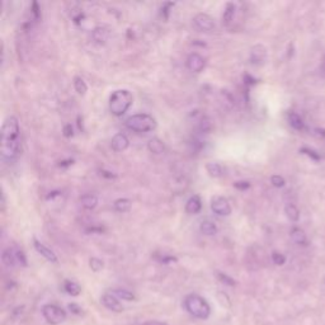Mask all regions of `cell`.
<instances>
[{"label": "cell", "instance_id": "29", "mask_svg": "<svg viewBox=\"0 0 325 325\" xmlns=\"http://www.w3.org/2000/svg\"><path fill=\"white\" fill-rule=\"evenodd\" d=\"M103 262L99 258H90L89 259V267L92 268V271L94 272H99L103 270Z\"/></svg>", "mask_w": 325, "mask_h": 325}, {"label": "cell", "instance_id": "21", "mask_svg": "<svg viewBox=\"0 0 325 325\" xmlns=\"http://www.w3.org/2000/svg\"><path fill=\"white\" fill-rule=\"evenodd\" d=\"M287 118H288V123L291 124V127H292V128L297 129V131H300V129L304 128V121H302V118L297 113H295V112H291V113H288Z\"/></svg>", "mask_w": 325, "mask_h": 325}, {"label": "cell", "instance_id": "20", "mask_svg": "<svg viewBox=\"0 0 325 325\" xmlns=\"http://www.w3.org/2000/svg\"><path fill=\"white\" fill-rule=\"evenodd\" d=\"M236 7L234 6V3H227L226 7H225L224 14H222V23L224 24H230L233 22L234 16H235Z\"/></svg>", "mask_w": 325, "mask_h": 325}, {"label": "cell", "instance_id": "18", "mask_svg": "<svg viewBox=\"0 0 325 325\" xmlns=\"http://www.w3.org/2000/svg\"><path fill=\"white\" fill-rule=\"evenodd\" d=\"M148 149L153 154H163L165 150V145L163 143V140H160L159 138H153L149 140Z\"/></svg>", "mask_w": 325, "mask_h": 325}, {"label": "cell", "instance_id": "9", "mask_svg": "<svg viewBox=\"0 0 325 325\" xmlns=\"http://www.w3.org/2000/svg\"><path fill=\"white\" fill-rule=\"evenodd\" d=\"M102 304L104 305V307H107L108 310L113 312H122L123 311V306L119 302L118 297L114 296L113 294H104L101 299Z\"/></svg>", "mask_w": 325, "mask_h": 325}, {"label": "cell", "instance_id": "38", "mask_svg": "<svg viewBox=\"0 0 325 325\" xmlns=\"http://www.w3.org/2000/svg\"><path fill=\"white\" fill-rule=\"evenodd\" d=\"M69 309L72 310L74 314H82V309H80V306H78L77 304H70Z\"/></svg>", "mask_w": 325, "mask_h": 325}, {"label": "cell", "instance_id": "5", "mask_svg": "<svg viewBox=\"0 0 325 325\" xmlns=\"http://www.w3.org/2000/svg\"><path fill=\"white\" fill-rule=\"evenodd\" d=\"M42 315L46 321L51 325H60L61 322L65 321L68 317V314L65 310L53 304L45 305V306L42 307Z\"/></svg>", "mask_w": 325, "mask_h": 325}, {"label": "cell", "instance_id": "25", "mask_svg": "<svg viewBox=\"0 0 325 325\" xmlns=\"http://www.w3.org/2000/svg\"><path fill=\"white\" fill-rule=\"evenodd\" d=\"M285 212H286V215H287V217L291 220V221H294V222L299 221V219H300V211H299V209H297V207L295 206L294 204L286 205Z\"/></svg>", "mask_w": 325, "mask_h": 325}, {"label": "cell", "instance_id": "23", "mask_svg": "<svg viewBox=\"0 0 325 325\" xmlns=\"http://www.w3.org/2000/svg\"><path fill=\"white\" fill-rule=\"evenodd\" d=\"M206 170L210 177L214 178H219L224 174V168H222L219 163H207Z\"/></svg>", "mask_w": 325, "mask_h": 325}, {"label": "cell", "instance_id": "31", "mask_svg": "<svg viewBox=\"0 0 325 325\" xmlns=\"http://www.w3.org/2000/svg\"><path fill=\"white\" fill-rule=\"evenodd\" d=\"M173 7H174V3H170V2L163 4V7H161V16L164 17L165 19L169 18L170 11H172Z\"/></svg>", "mask_w": 325, "mask_h": 325}, {"label": "cell", "instance_id": "8", "mask_svg": "<svg viewBox=\"0 0 325 325\" xmlns=\"http://www.w3.org/2000/svg\"><path fill=\"white\" fill-rule=\"evenodd\" d=\"M206 67V60L202 55L193 52L187 58V68L192 73H201Z\"/></svg>", "mask_w": 325, "mask_h": 325}, {"label": "cell", "instance_id": "26", "mask_svg": "<svg viewBox=\"0 0 325 325\" xmlns=\"http://www.w3.org/2000/svg\"><path fill=\"white\" fill-rule=\"evenodd\" d=\"M113 295L116 297H118V299L124 300V301H133V300H135V295L133 292H129L127 290H122V288L113 290Z\"/></svg>", "mask_w": 325, "mask_h": 325}, {"label": "cell", "instance_id": "24", "mask_svg": "<svg viewBox=\"0 0 325 325\" xmlns=\"http://www.w3.org/2000/svg\"><path fill=\"white\" fill-rule=\"evenodd\" d=\"M131 206H133V202L128 199H118L113 204L114 210L118 212H128L131 210Z\"/></svg>", "mask_w": 325, "mask_h": 325}, {"label": "cell", "instance_id": "35", "mask_svg": "<svg viewBox=\"0 0 325 325\" xmlns=\"http://www.w3.org/2000/svg\"><path fill=\"white\" fill-rule=\"evenodd\" d=\"M234 187L238 188V189H240V190H244V189H248V188L250 187V183L249 182H236V183H234Z\"/></svg>", "mask_w": 325, "mask_h": 325}, {"label": "cell", "instance_id": "42", "mask_svg": "<svg viewBox=\"0 0 325 325\" xmlns=\"http://www.w3.org/2000/svg\"><path fill=\"white\" fill-rule=\"evenodd\" d=\"M4 210H6V194L2 193V211H4Z\"/></svg>", "mask_w": 325, "mask_h": 325}, {"label": "cell", "instance_id": "14", "mask_svg": "<svg viewBox=\"0 0 325 325\" xmlns=\"http://www.w3.org/2000/svg\"><path fill=\"white\" fill-rule=\"evenodd\" d=\"M202 210V201L200 196H192L185 204V212L189 215H196L199 214Z\"/></svg>", "mask_w": 325, "mask_h": 325}, {"label": "cell", "instance_id": "37", "mask_svg": "<svg viewBox=\"0 0 325 325\" xmlns=\"http://www.w3.org/2000/svg\"><path fill=\"white\" fill-rule=\"evenodd\" d=\"M201 129L202 131H205V133L211 129V122H210L207 118H204L201 121Z\"/></svg>", "mask_w": 325, "mask_h": 325}, {"label": "cell", "instance_id": "28", "mask_svg": "<svg viewBox=\"0 0 325 325\" xmlns=\"http://www.w3.org/2000/svg\"><path fill=\"white\" fill-rule=\"evenodd\" d=\"M14 251H16V259H17V265L21 266V267H27V256L26 254L23 253V250L18 248H14Z\"/></svg>", "mask_w": 325, "mask_h": 325}, {"label": "cell", "instance_id": "13", "mask_svg": "<svg viewBox=\"0 0 325 325\" xmlns=\"http://www.w3.org/2000/svg\"><path fill=\"white\" fill-rule=\"evenodd\" d=\"M92 38L95 43L103 45V43H106L109 38V29L104 26L95 27L92 32Z\"/></svg>", "mask_w": 325, "mask_h": 325}, {"label": "cell", "instance_id": "27", "mask_svg": "<svg viewBox=\"0 0 325 325\" xmlns=\"http://www.w3.org/2000/svg\"><path fill=\"white\" fill-rule=\"evenodd\" d=\"M73 83H74V88H75V90L78 92V94L84 95L85 93L88 92V85H87V83L84 82V79H83V78L75 77L74 82Z\"/></svg>", "mask_w": 325, "mask_h": 325}, {"label": "cell", "instance_id": "36", "mask_svg": "<svg viewBox=\"0 0 325 325\" xmlns=\"http://www.w3.org/2000/svg\"><path fill=\"white\" fill-rule=\"evenodd\" d=\"M63 135L67 136V138H72L74 135V129H73L72 124H67V126L63 127Z\"/></svg>", "mask_w": 325, "mask_h": 325}, {"label": "cell", "instance_id": "19", "mask_svg": "<svg viewBox=\"0 0 325 325\" xmlns=\"http://www.w3.org/2000/svg\"><path fill=\"white\" fill-rule=\"evenodd\" d=\"M80 204L85 210H94L98 205V199L94 194H84L80 197Z\"/></svg>", "mask_w": 325, "mask_h": 325}, {"label": "cell", "instance_id": "15", "mask_svg": "<svg viewBox=\"0 0 325 325\" xmlns=\"http://www.w3.org/2000/svg\"><path fill=\"white\" fill-rule=\"evenodd\" d=\"M2 261H3V263L8 268L16 267L17 259H16V251H14V248L4 249L3 253H2Z\"/></svg>", "mask_w": 325, "mask_h": 325}, {"label": "cell", "instance_id": "11", "mask_svg": "<svg viewBox=\"0 0 325 325\" xmlns=\"http://www.w3.org/2000/svg\"><path fill=\"white\" fill-rule=\"evenodd\" d=\"M33 245H35L36 250H37L46 261H48V262L51 263H57V256H56V254L53 253L50 248H47L45 244H42L41 241H38L37 239H35V240H33Z\"/></svg>", "mask_w": 325, "mask_h": 325}, {"label": "cell", "instance_id": "1", "mask_svg": "<svg viewBox=\"0 0 325 325\" xmlns=\"http://www.w3.org/2000/svg\"><path fill=\"white\" fill-rule=\"evenodd\" d=\"M19 121L16 116L7 117L2 126V138H0V153L6 161H14L21 153V141H19Z\"/></svg>", "mask_w": 325, "mask_h": 325}, {"label": "cell", "instance_id": "6", "mask_svg": "<svg viewBox=\"0 0 325 325\" xmlns=\"http://www.w3.org/2000/svg\"><path fill=\"white\" fill-rule=\"evenodd\" d=\"M211 210L219 216H229L231 214L230 202L227 201L225 197L216 196L211 201Z\"/></svg>", "mask_w": 325, "mask_h": 325}, {"label": "cell", "instance_id": "39", "mask_svg": "<svg viewBox=\"0 0 325 325\" xmlns=\"http://www.w3.org/2000/svg\"><path fill=\"white\" fill-rule=\"evenodd\" d=\"M143 325H167V324L163 321H159V320H149V321L144 322Z\"/></svg>", "mask_w": 325, "mask_h": 325}, {"label": "cell", "instance_id": "16", "mask_svg": "<svg viewBox=\"0 0 325 325\" xmlns=\"http://www.w3.org/2000/svg\"><path fill=\"white\" fill-rule=\"evenodd\" d=\"M290 235H291V239H292L296 244H299V245H306L307 236L302 229H300V227H292Z\"/></svg>", "mask_w": 325, "mask_h": 325}, {"label": "cell", "instance_id": "40", "mask_svg": "<svg viewBox=\"0 0 325 325\" xmlns=\"http://www.w3.org/2000/svg\"><path fill=\"white\" fill-rule=\"evenodd\" d=\"M73 164H74V160H63V161H60L58 167H69V165H73Z\"/></svg>", "mask_w": 325, "mask_h": 325}, {"label": "cell", "instance_id": "4", "mask_svg": "<svg viewBox=\"0 0 325 325\" xmlns=\"http://www.w3.org/2000/svg\"><path fill=\"white\" fill-rule=\"evenodd\" d=\"M126 126L135 133H150L156 128L158 123L153 116L148 113H138L126 119Z\"/></svg>", "mask_w": 325, "mask_h": 325}, {"label": "cell", "instance_id": "34", "mask_svg": "<svg viewBox=\"0 0 325 325\" xmlns=\"http://www.w3.org/2000/svg\"><path fill=\"white\" fill-rule=\"evenodd\" d=\"M217 276H219L220 280H221L222 282L226 283V285H229V286H234V285H235V282H234L233 278L227 277V276L224 275V273H219V275H217Z\"/></svg>", "mask_w": 325, "mask_h": 325}, {"label": "cell", "instance_id": "41", "mask_svg": "<svg viewBox=\"0 0 325 325\" xmlns=\"http://www.w3.org/2000/svg\"><path fill=\"white\" fill-rule=\"evenodd\" d=\"M101 175H103V177H106V178H109V179H112V178H116V175L112 174L111 172H107V170H101Z\"/></svg>", "mask_w": 325, "mask_h": 325}, {"label": "cell", "instance_id": "12", "mask_svg": "<svg viewBox=\"0 0 325 325\" xmlns=\"http://www.w3.org/2000/svg\"><path fill=\"white\" fill-rule=\"evenodd\" d=\"M111 146L116 153H121V151H124L129 146V140L124 134H116V135L112 138Z\"/></svg>", "mask_w": 325, "mask_h": 325}, {"label": "cell", "instance_id": "43", "mask_svg": "<svg viewBox=\"0 0 325 325\" xmlns=\"http://www.w3.org/2000/svg\"><path fill=\"white\" fill-rule=\"evenodd\" d=\"M322 72L325 73V58H324V65H322Z\"/></svg>", "mask_w": 325, "mask_h": 325}, {"label": "cell", "instance_id": "3", "mask_svg": "<svg viewBox=\"0 0 325 325\" xmlns=\"http://www.w3.org/2000/svg\"><path fill=\"white\" fill-rule=\"evenodd\" d=\"M134 97L131 92L127 89H118L112 93L109 98V111L113 116L119 117L126 113L128 108L133 106Z\"/></svg>", "mask_w": 325, "mask_h": 325}, {"label": "cell", "instance_id": "10", "mask_svg": "<svg viewBox=\"0 0 325 325\" xmlns=\"http://www.w3.org/2000/svg\"><path fill=\"white\" fill-rule=\"evenodd\" d=\"M267 60V50L265 46L256 45L250 51V61L254 65H263Z\"/></svg>", "mask_w": 325, "mask_h": 325}, {"label": "cell", "instance_id": "32", "mask_svg": "<svg viewBox=\"0 0 325 325\" xmlns=\"http://www.w3.org/2000/svg\"><path fill=\"white\" fill-rule=\"evenodd\" d=\"M271 183H272V184L275 185V187L282 188L283 185L286 184V180L283 179V178L281 177V175H272V177H271Z\"/></svg>", "mask_w": 325, "mask_h": 325}, {"label": "cell", "instance_id": "7", "mask_svg": "<svg viewBox=\"0 0 325 325\" xmlns=\"http://www.w3.org/2000/svg\"><path fill=\"white\" fill-rule=\"evenodd\" d=\"M193 23L202 32H212L215 29V21L212 17H210L206 13H199L193 18Z\"/></svg>", "mask_w": 325, "mask_h": 325}, {"label": "cell", "instance_id": "2", "mask_svg": "<svg viewBox=\"0 0 325 325\" xmlns=\"http://www.w3.org/2000/svg\"><path fill=\"white\" fill-rule=\"evenodd\" d=\"M183 305H184V309L187 310L188 314L192 315L193 317H197V319L206 320L211 315V307H210L209 302L200 295H188L184 299Z\"/></svg>", "mask_w": 325, "mask_h": 325}, {"label": "cell", "instance_id": "17", "mask_svg": "<svg viewBox=\"0 0 325 325\" xmlns=\"http://www.w3.org/2000/svg\"><path fill=\"white\" fill-rule=\"evenodd\" d=\"M200 230H201V233L204 234V235L212 236V235H216L219 229H217L216 224H215L214 221L205 220V221H202L201 225H200Z\"/></svg>", "mask_w": 325, "mask_h": 325}, {"label": "cell", "instance_id": "30", "mask_svg": "<svg viewBox=\"0 0 325 325\" xmlns=\"http://www.w3.org/2000/svg\"><path fill=\"white\" fill-rule=\"evenodd\" d=\"M272 261L275 265L282 266V265H285V262H286V256L283 255L282 253H280V251H273Z\"/></svg>", "mask_w": 325, "mask_h": 325}, {"label": "cell", "instance_id": "22", "mask_svg": "<svg viewBox=\"0 0 325 325\" xmlns=\"http://www.w3.org/2000/svg\"><path fill=\"white\" fill-rule=\"evenodd\" d=\"M63 290L67 291V294L72 295V296H79L80 292H82V287L74 281H65Z\"/></svg>", "mask_w": 325, "mask_h": 325}, {"label": "cell", "instance_id": "33", "mask_svg": "<svg viewBox=\"0 0 325 325\" xmlns=\"http://www.w3.org/2000/svg\"><path fill=\"white\" fill-rule=\"evenodd\" d=\"M31 12L32 14H33V17H35V19H40L41 12H40V6H38L37 2H33V3H32Z\"/></svg>", "mask_w": 325, "mask_h": 325}]
</instances>
